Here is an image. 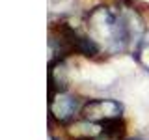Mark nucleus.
Masks as SVG:
<instances>
[{
  "mask_svg": "<svg viewBox=\"0 0 149 140\" xmlns=\"http://www.w3.org/2000/svg\"><path fill=\"white\" fill-rule=\"evenodd\" d=\"M88 37L106 52H121L143 36L142 19L132 9L95 8L86 19Z\"/></svg>",
  "mask_w": 149,
  "mask_h": 140,
  "instance_id": "obj_1",
  "label": "nucleus"
},
{
  "mask_svg": "<svg viewBox=\"0 0 149 140\" xmlns=\"http://www.w3.org/2000/svg\"><path fill=\"white\" fill-rule=\"evenodd\" d=\"M80 99L67 93L65 90H56L49 93V114L58 123H71L77 118V114H80Z\"/></svg>",
  "mask_w": 149,
  "mask_h": 140,
  "instance_id": "obj_2",
  "label": "nucleus"
},
{
  "mask_svg": "<svg viewBox=\"0 0 149 140\" xmlns=\"http://www.w3.org/2000/svg\"><path fill=\"white\" fill-rule=\"evenodd\" d=\"M123 114V105L116 99H91L82 105L80 116L88 121L102 123L108 120L121 118Z\"/></svg>",
  "mask_w": 149,
  "mask_h": 140,
  "instance_id": "obj_3",
  "label": "nucleus"
},
{
  "mask_svg": "<svg viewBox=\"0 0 149 140\" xmlns=\"http://www.w3.org/2000/svg\"><path fill=\"white\" fill-rule=\"evenodd\" d=\"M125 136V123L121 118L108 120L101 123V131L95 136V140H123Z\"/></svg>",
  "mask_w": 149,
  "mask_h": 140,
  "instance_id": "obj_4",
  "label": "nucleus"
},
{
  "mask_svg": "<svg viewBox=\"0 0 149 140\" xmlns=\"http://www.w3.org/2000/svg\"><path fill=\"white\" fill-rule=\"evenodd\" d=\"M134 58H136V62L142 67H146L149 71V32H146V34L140 37L136 50H134Z\"/></svg>",
  "mask_w": 149,
  "mask_h": 140,
  "instance_id": "obj_5",
  "label": "nucleus"
},
{
  "mask_svg": "<svg viewBox=\"0 0 149 140\" xmlns=\"http://www.w3.org/2000/svg\"><path fill=\"white\" fill-rule=\"evenodd\" d=\"M130 140H142V138H130Z\"/></svg>",
  "mask_w": 149,
  "mask_h": 140,
  "instance_id": "obj_6",
  "label": "nucleus"
}]
</instances>
